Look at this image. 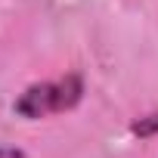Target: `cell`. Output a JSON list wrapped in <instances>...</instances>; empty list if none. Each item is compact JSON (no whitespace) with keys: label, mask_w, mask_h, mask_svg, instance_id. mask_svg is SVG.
<instances>
[{"label":"cell","mask_w":158,"mask_h":158,"mask_svg":"<svg viewBox=\"0 0 158 158\" xmlns=\"http://www.w3.org/2000/svg\"><path fill=\"white\" fill-rule=\"evenodd\" d=\"M81 99H84V77L71 71V74L56 77V81H40V84L25 87L13 109L28 121H40L50 115L71 112Z\"/></svg>","instance_id":"obj_1"},{"label":"cell","mask_w":158,"mask_h":158,"mask_svg":"<svg viewBox=\"0 0 158 158\" xmlns=\"http://www.w3.org/2000/svg\"><path fill=\"white\" fill-rule=\"evenodd\" d=\"M130 133H136V136H155V133H158V112H152V115L133 121V124H130Z\"/></svg>","instance_id":"obj_2"},{"label":"cell","mask_w":158,"mask_h":158,"mask_svg":"<svg viewBox=\"0 0 158 158\" xmlns=\"http://www.w3.org/2000/svg\"><path fill=\"white\" fill-rule=\"evenodd\" d=\"M0 158H28V155L16 146H0Z\"/></svg>","instance_id":"obj_3"}]
</instances>
